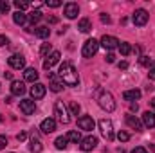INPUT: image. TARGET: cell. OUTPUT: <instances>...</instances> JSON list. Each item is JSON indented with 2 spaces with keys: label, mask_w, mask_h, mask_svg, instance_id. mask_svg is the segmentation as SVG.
<instances>
[{
  "label": "cell",
  "mask_w": 155,
  "mask_h": 153,
  "mask_svg": "<svg viewBox=\"0 0 155 153\" xmlns=\"http://www.w3.org/2000/svg\"><path fill=\"white\" fill-rule=\"evenodd\" d=\"M60 77H61V83L69 85V86H76L79 83V76H78L76 69L72 67L71 61H63L61 67H60Z\"/></svg>",
  "instance_id": "6da1fadb"
},
{
  "label": "cell",
  "mask_w": 155,
  "mask_h": 153,
  "mask_svg": "<svg viewBox=\"0 0 155 153\" xmlns=\"http://www.w3.org/2000/svg\"><path fill=\"white\" fill-rule=\"evenodd\" d=\"M97 103L103 110L107 112H114L116 110V101H114V96L107 90H99L97 92Z\"/></svg>",
  "instance_id": "7a4b0ae2"
},
{
  "label": "cell",
  "mask_w": 155,
  "mask_h": 153,
  "mask_svg": "<svg viewBox=\"0 0 155 153\" xmlns=\"http://www.w3.org/2000/svg\"><path fill=\"white\" fill-rule=\"evenodd\" d=\"M54 115H56V119H58L61 124H69V122H71V117H69V112H67L63 101H56V103H54Z\"/></svg>",
  "instance_id": "3957f363"
},
{
  "label": "cell",
  "mask_w": 155,
  "mask_h": 153,
  "mask_svg": "<svg viewBox=\"0 0 155 153\" xmlns=\"http://www.w3.org/2000/svg\"><path fill=\"white\" fill-rule=\"evenodd\" d=\"M97 49H99V41L94 38L87 40L85 43H83V49H81V54H83V58H92L96 52H97Z\"/></svg>",
  "instance_id": "277c9868"
},
{
  "label": "cell",
  "mask_w": 155,
  "mask_h": 153,
  "mask_svg": "<svg viewBox=\"0 0 155 153\" xmlns=\"http://www.w3.org/2000/svg\"><path fill=\"white\" fill-rule=\"evenodd\" d=\"M99 130H101V135L107 141H112L114 139V126H112V121L110 119H101L99 121Z\"/></svg>",
  "instance_id": "5b68a950"
},
{
  "label": "cell",
  "mask_w": 155,
  "mask_h": 153,
  "mask_svg": "<svg viewBox=\"0 0 155 153\" xmlns=\"http://www.w3.org/2000/svg\"><path fill=\"white\" fill-rule=\"evenodd\" d=\"M148 18H150V15H148L146 9H135V13H134V16H132V22L141 27V25H146Z\"/></svg>",
  "instance_id": "8992f818"
},
{
  "label": "cell",
  "mask_w": 155,
  "mask_h": 153,
  "mask_svg": "<svg viewBox=\"0 0 155 153\" xmlns=\"http://www.w3.org/2000/svg\"><path fill=\"white\" fill-rule=\"evenodd\" d=\"M60 58H61V54H60V50H52L45 60H43V69L45 70H51L58 61H60Z\"/></svg>",
  "instance_id": "52a82bcc"
},
{
  "label": "cell",
  "mask_w": 155,
  "mask_h": 153,
  "mask_svg": "<svg viewBox=\"0 0 155 153\" xmlns=\"http://www.w3.org/2000/svg\"><path fill=\"white\" fill-rule=\"evenodd\" d=\"M7 63H9V67H11V69L20 70V69H24V67H25V58H24L22 54H13V56L7 60Z\"/></svg>",
  "instance_id": "ba28073f"
},
{
  "label": "cell",
  "mask_w": 155,
  "mask_h": 153,
  "mask_svg": "<svg viewBox=\"0 0 155 153\" xmlns=\"http://www.w3.org/2000/svg\"><path fill=\"white\" fill-rule=\"evenodd\" d=\"M94 119L90 117V115H81L79 119H78V126L81 128V130H85V132H92L94 130Z\"/></svg>",
  "instance_id": "9c48e42d"
},
{
  "label": "cell",
  "mask_w": 155,
  "mask_h": 153,
  "mask_svg": "<svg viewBox=\"0 0 155 153\" xmlns=\"http://www.w3.org/2000/svg\"><path fill=\"white\" fill-rule=\"evenodd\" d=\"M35 110H36V106H35V101L33 99H22L20 101V112L24 115H33Z\"/></svg>",
  "instance_id": "30bf717a"
},
{
  "label": "cell",
  "mask_w": 155,
  "mask_h": 153,
  "mask_svg": "<svg viewBox=\"0 0 155 153\" xmlns=\"http://www.w3.org/2000/svg\"><path fill=\"white\" fill-rule=\"evenodd\" d=\"M96 146H97V139H96L94 135H90V137H85V139H81V144H79L81 151H92V150H94Z\"/></svg>",
  "instance_id": "8fae6325"
},
{
  "label": "cell",
  "mask_w": 155,
  "mask_h": 153,
  "mask_svg": "<svg viewBox=\"0 0 155 153\" xmlns=\"http://www.w3.org/2000/svg\"><path fill=\"white\" fill-rule=\"evenodd\" d=\"M119 43H121V41H119L116 36H107V34H105V36L101 38V41H99V45H101V47H105L107 50H112V49L119 47Z\"/></svg>",
  "instance_id": "7c38bea8"
},
{
  "label": "cell",
  "mask_w": 155,
  "mask_h": 153,
  "mask_svg": "<svg viewBox=\"0 0 155 153\" xmlns=\"http://www.w3.org/2000/svg\"><path fill=\"white\" fill-rule=\"evenodd\" d=\"M40 130H41L43 133H52V132L56 130V119H52V117L43 119L41 124H40Z\"/></svg>",
  "instance_id": "4fadbf2b"
},
{
  "label": "cell",
  "mask_w": 155,
  "mask_h": 153,
  "mask_svg": "<svg viewBox=\"0 0 155 153\" xmlns=\"http://www.w3.org/2000/svg\"><path fill=\"white\" fill-rule=\"evenodd\" d=\"M45 92H47V88H45V85H41V83H35V85L31 86V96H33V99H41V97L45 96Z\"/></svg>",
  "instance_id": "5bb4252c"
},
{
  "label": "cell",
  "mask_w": 155,
  "mask_h": 153,
  "mask_svg": "<svg viewBox=\"0 0 155 153\" xmlns=\"http://www.w3.org/2000/svg\"><path fill=\"white\" fill-rule=\"evenodd\" d=\"M65 16L67 18H76L78 15H79V7H78V4H72V2H69V4H65Z\"/></svg>",
  "instance_id": "9a60e30c"
},
{
  "label": "cell",
  "mask_w": 155,
  "mask_h": 153,
  "mask_svg": "<svg viewBox=\"0 0 155 153\" xmlns=\"http://www.w3.org/2000/svg\"><path fill=\"white\" fill-rule=\"evenodd\" d=\"M11 94H13V96H24V94H25V85H24V81H13V83H11Z\"/></svg>",
  "instance_id": "2e32d148"
},
{
  "label": "cell",
  "mask_w": 155,
  "mask_h": 153,
  "mask_svg": "<svg viewBox=\"0 0 155 153\" xmlns=\"http://www.w3.org/2000/svg\"><path fill=\"white\" fill-rule=\"evenodd\" d=\"M126 124L130 128H134L135 132H143V122L137 117H134V115H126Z\"/></svg>",
  "instance_id": "e0dca14e"
},
{
  "label": "cell",
  "mask_w": 155,
  "mask_h": 153,
  "mask_svg": "<svg viewBox=\"0 0 155 153\" xmlns=\"http://www.w3.org/2000/svg\"><path fill=\"white\" fill-rule=\"evenodd\" d=\"M143 124L148 126V128H153L155 126V114L153 112H144L143 114Z\"/></svg>",
  "instance_id": "ac0fdd59"
},
{
  "label": "cell",
  "mask_w": 155,
  "mask_h": 153,
  "mask_svg": "<svg viewBox=\"0 0 155 153\" xmlns=\"http://www.w3.org/2000/svg\"><path fill=\"white\" fill-rule=\"evenodd\" d=\"M35 34H36V38L45 40V38H49V34H51V29H49L47 25H40V27H36V29H35Z\"/></svg>",
  "instance_id": "d6986e66"
},
{
  "label": "cell",
  "mask_w": 155,
  "mask_h": 153,
  "mask_svg": "<svg viewBox=\"0 0 155 153\" xmlns=\"http://www.w3.org/2000/svg\"><path fill=\"white\" fill-rule=\"evenodd\" d=\"M47 76H49V79H51V90H52V92H60V90L63 88V83H60L52 72H49Z\"/></svg>",
  "instance_id": "ffe728a7"
},
{
  "label": "cell",
  "mask_w": 155,
  "mask_h": 153,
  "mask_svg": "<svg viewBox=\"0 0 155 153\" xmlns=\"http://www.w3.org/2000/svg\"><path fill=\"white\" fill-rule=\"evenodd\" d=\"M123 97H124L126 101H137V99L141 97V92H139L137 88H134V90H126V92L123 94Z\"/></svg>",
  "instance_id": "44dd1931"
},
{
  "label": "cell",
  "mask_w": 155,
  "mask_h": 153,
  "mask_svg": "<svg viewBox=\"0 0 155 153\" xmlns=\"http://www.w3.org/2000/svg\"><path fill=\"white\" fill-rule=\"evenodd\" d=\"M24 79L29 81V83H35V81L38 79V72H36V69H25V72H24Z\"/></svg>",
  "instance_id": "7402d4cb"
},
{
  "label": "cell",
  "mask_w": 155,
  "mask_h": 153,
  "mask_svg": "<svg viewBox=\"0 0 155 153\" xmlns=\"http://www.w3.org/2000/svg\"><path fill=\"white\" fill-rule=\"evenodd\" d=\"M78 29H79L81 33H90V29H92L90 20H88V18H81V20H79V24H78Z\"/></svg>",
  "instance_id": "603a6c76"
},
{
  "label": "cell",
  "mask_w": 155,
  "mask_h": 153,
  "mask_svg": "<svg viewBox=\"0 0 155 153\" xmlns=\"http://www.w3.org/2000/svg\"><path fill=\"white\" fill-rule=\"evenodd\" d=\"M13 20H15L16 25H24V24L27 22V15H24L22 11H16V13L13 15Z\"/></svg>",
  "instance_id": "cb8c5ba5"
},
{
  "label": "cell",
  "mask_w": 155,
  "mask_h": 153,
  "mask_svg": "<svg viewBox=\"0 0 155 153\" xmlns=\"http://www.w3.org/2000/svg\"><path fill=\"white\" fill-rule=\"evenodd\" d=\"M29 148H31V151H33V153H40L41 150H43L41 142H40L36 137H33V139H31V142H29Z\"/></svg>",
  "instance_id": "d4e9b609"
},
{
  "label": "cell",
  "mask_w": 155,
  "mask_h": 153,
  "mask_svg": "<svg viewBox=\"0 0 155 153\" xmlns=\"http://www.w3.org/2000/svg\"><path fill=\"white\" fill-rule=\"evenodd\" d=\"M65 137H67V141H72V142H81V135H79V132H76V130L69 132Z\"/></svg>",
  "instance_id": "484cf974"
},
{
  "label": "cell",
  "mask_w": 155,
  "mask_h": 153,
  "mask_svg": "<svg viewBox=\"0 0 155 153\" xmlns=\"http://www.w3.org/2000/svg\"><path fill=\"white\" fill-rule=\"evenodd\" d=\"M119 50H121L123 56H128V54L132 52V45L126 43V41H123V43H119Z\"/></svg>",
  "instance_id": "4316f807"
},
{
  "label": "cell",
  "mask_w": 155,
  "mask_h": 153,
  "mask_svg": "<svg viewBox=\"0 0 155 153\" xmlns=\"http://www.w3.org/2000/svg\"><path fill=\"white\" fill-rule=\"evenodd\" d=\"M67 142H69L67 137H58V139L54 141V146H56L58 150H65V148H67Z\"/></svg>",
  "instance_id": "83f0119b"
},
{
  "label": "cell",
  "mask_w": 155,
  "mask_h": 153,
  "mask_svg": "<svg viewBox=\"0 0 155 153\" xmlns=\"http://www.w3.org/2000/svg\"><path fill=\"white\" fill-rule=\"evenodd\" d=\"M41 15H43V13H41L40 9H35V11H31V15H29V20H31L33 24H36V22H40V20H41Z\"/></svg>",
  "instance_id": "f1b7e54d"
},
{
  "label": "cell",
  "mask_w": 155,
  "mask_h": 153,
  "mask_svg": "<svg viewBox=\"0 0 155 153\" xmlns=\"http://www.w3.org/2000/svg\"><path fill=\"white\" fill-rule=\"evenodd\" d=\"M69 108H71V114H72V115H78V114H79V110H81V106H79L78 103H74V101L69 105Z\"/></svg>",
  "instance_id": "f546056e"
},
{
  "label": "cell",
  "mask_w": 155,
  "mask_h": 153,
  "mask_svg": "<svg viewBox=\"0 0 155 153\" xmlns=\"http://www.w3.org/2000/svg\"><path fill=\"white\" fill-rule=\"evenodd\" d=\"M15 5L18 7V11H24V9H27L31 4H29V2H20V0H15Z\"/></svg>",
  "instance_id": "4dcf8cb0"
},
{
  "label": "cell",
  "mask_w": 155,
  "mask_h": 153,
  "mask_svg": "<svg viewBox=\"0 0 155 153\" xmlns=\"http://www.w3.org/2000/svg\"><path fill=\"white\" fill-rule=\"evenodd\" d=\"M49 50H51V43H43V45H41V49H40V54H41L43 58H47Z\"/></svg>",
  "instance_id": "1f68e13d"
},
{
  "label": "cell",
  "mask_w": 155,
  "mask_h": 153,
  "mask_svg": "<svg viewBox=\"0 0 155 153\" xmlns=\"http://www.w3.org/2000/svg\"><path fill=\"white\" fill-rule=\"evenodd\" d=\"M117 139H119L121 142H126V141L130 139V135H128L126 132H119V133H117Z\"/></svg>",
  "instance_id": "d6a6232c"
},
{
  "label": "cell",
  "mask_w": 155,
  "mask_h": 153,
  "mask_svg": "<svg viewBox=\"0 0 155 153\" xmlns=\"http://www.w3.org/2000/svg\"><path fill=\"white\" fill-rule=\"evenodd\" d=\"M141 65H144V67H148V69H150V65H152V60H150L148 56H141Z\"/></svg>",
  "instance_id": "836d02e7"
},
{
  "label": "cell",
  "mask_w": 155,
  "mask_h": 153,
  "mask_svg": "<svg viewBox=\"0 0 155 153\" xmlns=\"http://www.w3.org/2000/svg\"><path fill=\"white\" fill-rule=\"evenodd\" d=\"M148 77L150 79H155V61H152V65L148 69Z\"/></svg>",
  "instance_id": "e575fe53"
},
{
  "label": "cell",
  "mask_w": 155,
  "mask_h": 153,
  "mask_svg": "<svg viewBox=\"0 0 155 153\" xmlns=\"http://www.w3.org/2000/svg\"><path fill=\"white\" fill-rule=\"evenodd\" d=\"M45 4H47L49 7H60V5H61V2H60V0H47Z\"/></svg>",
  "instance_id": "d590c367"
},
{
  "label": "cell",
  "mask_w": 155,
  "mask_h": 153,
  "mask_svg": "<svg viewBox=\"0 0 155 153\" xmlns=\"http://www.w3.org/2000/svg\"><path fill=\"white\" fill-rule=\"evenodd\" d=\"M7 11H9V4H7V2H0V13L5 15Z\"/></svg>",
  "instance_id": "8d00e7d4"
},
{
  "label": "cell",
  "mask_w": 155,
  "mask_h": 153,
  "mask_svg": "<svg viewBox=\"0 0 155 153\" xmlns=\"http://www.w3.org/2000/svg\"><path fill=\"white\" fill-rule=\"evenodd\" d=\"M25 139H27V133H25V132H20V133L16 135V141H18V142H24Z\"/></svg>",
  "instance_id": "74e56055"
},
{
  "label": "cell",
  "mask_w": 155,
  "mask_h": 153,
  "mask_svg": "<svg viewBox=\"0 0 155 153\" xmlns=\"http://www.w3.org/2000/svg\"><path fill=\"white\" fill-rule=\"evenodd\" d=\"M7 146V137L5 135H0V150H4Z\"/></svg>",
  "instance_id": "f35d334b"
},
{
  "label": "cell",
  "mask_w": 155,
  "mask_h": 153,
  "mask_svg": "<svg viewBox=\"0 0 155 153\" xmlns=\"http://www.w3.org/2000/svg\"><path fill=\"white\" fill-rule=\"evenodd\" d=\"M130 153H148V150H146V148H141V146H137V148H134Z\"/></svg>",
  "instance_id": "ab89813d"
},
{
  "label": "cell",
  "mask_w": 155,
  "mask_h": 153,
  "mask_svg": "<svg viewBox=\"0 0 155 153\" xmlns=\"http://www.w3.org/2000/svg\"><path fill=\"white\" fill-rule=\"evenodd\" d=\"M101 22H103V24H110L112 20H110V16H108L107 13H103V15H101Z\"/></svg>",
  "instance_id": "60d3db41"
},
{
  "label": "cell",
  "mask_w": 155,
  "mask_h": 153,
  "mask_svg": "<svg viewBox=\"0 0 155 153\" xmlns=\"http://www.w3.org/2000/svg\"><path fill=\"white\" fill-rule=\"evenodd\" d=\"M7 43H9V40H7V36L0 34V47H4V45H7Z\"/></svg>",
  "instance_id": "b9f144b4"
},
{
  "label": "cell",
  "mask_w": 155,
  "mask_h": 153,
  "mask_svg": "<svg viewBox=\"0 0 155 153\" xmlns=\"http://www.w3.org/2000/svg\"><path fill=\"white\" fill-rule=\"evenodd\" d=\"M107 61H108V63H114V61H116V56H114L112 52H108V54H107Z\"/></svg>",
  "instance_id": "7bdbcfd3"
},
{
  "label": "cell",
  "mask_w": 155,
  "mask_h": 153,
  "mask_svg": "<svg viewBox=\"0 0 155 153\" xmlns=\"http://www.w3.org/2000/svg\"><path fill=\"white\" fill-rule=\"evenodd\" d=\"M130 110H132V112H137V110H139V105H137V103H132V105H130Z\"/></svg>",
  "instance_id": "ee69618b"
},
{
  "label": "cell",
  "mask_w": 155,
  "mask_h": 153,
  "mask_svg": "<svg viewBox=\"0 0 155 153\" xmlns=\"http://www.w3.org/2000/svg\"><path fill=\"white\" fill-rule=\"evenodd\" d=\"M119 69H121V70L128 69V63H126V61H121V63H119Z\"/></svg>",
  "instance_id": "f6af8a7d"
},
{
  "label": "cell",
  "mask_w": 155,
  "mask_h": 153,
  "mask_svg": "<svg viewBox=\"0 0 155 153\" xmlns=\"http://www.w3.org/2000/svg\"><path fill=\"white\" fill-rule=\"evenodd\" d=\"M49 22H51V24H58V18H56V16H49Z\"/></svg>",
  "instance_id": "bcb514c9"
},
{
  "label": "cell",
  "mask_w": 155,
  "mask_h": 153,
  "mask_svg": "<svg viewBox=\"0 0 155 153\" xmlns=\"http://www.w3.org/2000/svg\"><path fill=\"white\" fill-rule=\"evenodd\" d=\"M4 77H5V79H13V74H11V72H4Z\"/></svg>",
  "instance_id": "7dc6e473"
},
{
  "label": "cell",
  "mask_w": 155,
  "mask_h": 153,
  "mask_svg": "<svg viewBox=\"0 0 155 153\" xmlns=\"http://www.w3.org/2000/svg\"><path fill=\"white\" fill-rule=\"evenodd\" d=\"M150 106L155 110V97H153V99H150Z\"/></svg>",
  "instance_id": "c3c4849f"
}]
</instances>
